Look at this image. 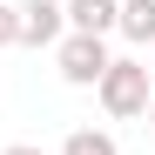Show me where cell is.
I'll use <instances>...</instances> for the list:
<instances>
[{
    "label": "cell",
    "mask_w": 155,
    "mask_h": 155,
    "mask_svg": "<svg viewBox=\"0 0 155 155\" xmlns=\"http://www.w3.org/2000/svg\"><path fill=\"white\" fill-rule=\"evenodd\" d=\"M94 94H101V108H108V121H135L155 88H148V68L142 61H108V74L94 81Z\"/></svg>",
    "instance_id": "6da1fadb"
},
{
    "label": "cell",
    "mask_w": 155,
    "mask_h": 155,
    "mask_svg": "<svg viewBox=\"0 0 155 155\" xmlns=\"http://www.w3.org/2000/svg\"><path fill=\"white\" fill-rule=\"evenodd\" d=\"M108 41H94V34H61L54 41V68H61V81L68 88H94L101 74H108Z\"/></svg>",
    "instance_id": "7a4b0ae2"
},
{
    "label": "cell",
    "mask_w": 155,
    "mask_h": 155,
    "mask_svg": "<svg viewBox=\"0 0 155 155\" xmlns=\"http://www.w3.org/2000/svg\"><path fill=\"white\" fill-rule=\"evenodd\" d=\"M61 155H115V135H108V128H68Z\"/></svg>",
    "instance_id": "8992f818"
},
{
    "label": "cell",
    "mask_w": 155,
    "mask_h": 155,
    "mask_svg": "<svg viewBox=\"0 0 155 155\" xmlns=\"http://www.w3.org/2000/svg\"><path fill=\"white\" fill-rule=\"evenodd\" d=\"M115 7H121V0H61V20H68V34L108 41L115 34Z\"/></svg>",
    "instance_id": "277c9868"
},
{
    "label": "cell",
    "mask_w": 155,
    "mask_h": 155,
    "mask_svg": "<svg viewBox=\"0 0 155 155\" xmlns=\"http://www.w3.org/2000/svg\"><path fill=\"white\" fill-rule=\"evenodd\" d=\"M14 34H20V14L7 7V0H0V47H14Z\"/></svg>",
    "instance_id": "52a82bcc"
},
{
    "label": "cell",
    "mask_w": 155,
    "mask_h": 155,
    "mask_svg": "<svg viewBox=\"0 0 155 155\" xmlns=\"http://www.w3.org/2000/svg\"><path fill=\"white\" fill-rule=\"evenodd\" d=\"M142 115H148V128H155V94H148V108H142Z\"/></svg>",
    "instance_id": "9c48e42d"
},
{
    "label": "cell",
    "mask_w": 155,
    "mask_h": 155,
    "mask_svg": "<svg viewBox=\"0 0 155 155\" xmlns=\"http://www.w3.org/2000/svg\"><path fill=\"white\" fill-rule=\"evenodd\" d=\"M20 34H14V47H54L61 34H68V20H61V0H20Z\"/></svg>",
    "instance_id": "3957f363"
},
{
    "label": "cell",
    "mask_w": 155,
    "mask_h": 155,
    "mask_svg": "<svg viewBox=\"0 0 155 155\" xmlns=\"http://www.w3.org/2000/svg\"><path fill=\"white\" fill-rule=\"evenodd\" d=\"M115 34L135 41V47H155V0H121L115 7Z\"/></svg>",
    "instance_id": "5b68a950"
},
{
    "label": "cell",
    "mask_w": 155,
    "mask_h": 155,
    "mask_svg": "<svg viewBox=\"0 0 155 155\" xmlns=\"http://www.w3.org/2000/svg\"><path fill=\"white\" fill-rule=\"evenodd\" d=\"M0 155H47V148H34V142H7Z\"/></svg>",
    "instance_id": "ba28073f"
}]
</instances>
